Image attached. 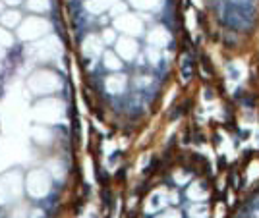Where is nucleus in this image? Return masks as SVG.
<instances>
[{"instance_id": "f257e3e1", "label": "nucleus", "mask_w": 259, "mask_h": 218, "mask_svg": "<svg viewBox=\"0 0 259 218\" xmlns=\"http://www.w3.org/2000/svg\"><path fill=\"white\" fill-rule=\"evenodd\" d=\"M219 48L225 52H244L255 43L259 35V0H199Z\"/></svg>"}, {"instance_id": "f03ea898", "label": "nucleus", "mask_w": 259, "mask_h": 218, "mask_svg": "<svg viewBox=\"0 0 259 218\" xmlns=\"http://www.w3.org/2000/svg\"><path fill=\"white\" fill-rule=\"evenodd\" d=\"M126 85H128V76H124V74H116V76H110L107 79V91L112 95L124 93Z\"/></svg>"}, {"instance_id": "7ed1b4c3", "label": "nucleus", "mask_w": 259, "mask_h": 218, "mask_svg": "<svg viewBox=\"0 0 259 218\" xmlns=\"http://www.w3.org/2000/svg\"><path fill=\"white\" fill-rule=\"evenodd\" d=\"M105 66H107L108 70H114V72H118L124 68V62H122V58L118 54H114L112 50H108L107 54H105Z\"/></svg>"}, {"instance_id": "20e7f679", "label": "nucleus", "mask_w": 259, "mask_h": 218, "mask_svg": "<svg viewBox=\"0 0 259 218\" xmlns=\"http://www.w3.org/2000/svg\"><path fill=\"white\" fill-rule=\"evenodd\" d=\"M0 22L4 23V25H16V23L20 22V14H16V12H8V14H2V18H0Z\"/></svg>"}, {"instance_id": "39448f33", "label": "nucleus", "mask_w": 259, "mask_h": 218, "mask_svg": "<svg viewBox=\"0 0 259 218\" xmlns=\"http://www.w3.org/2000/svg\"><path fill=\"white\" fill-rule=\"evenodd\" d=\"M29 8H31V10L45 12L49 8V2H47V0H29Z\"/></svg>"}, {"instance_id": "423d86ee", "label": "nucleus", "mask_w": 259, "mask_h": 218, "mask_svg": "<svg viewBox=\"0 0 259 218\" xmlns=\"http://www.w3.org/2000/svg\"><path fill=\"white\" fill-rule=\"evenodd\" d=\"M103 39H105V43L112 44L116 41V31H114V29H105V31H103Z\"/></svg>"}, {"instance_id": "0eeeda50", "label": "nucleus", "mask_w": 259, "mask_h": 218, "mask_svg": "<svg viewBox=\"0 0 259 218\" xmlns=\"http://www.w3.org/2000/svg\"><path fill=\"white\" fill-rule=\"evenodd\" d=\"M0 43H2V44H8V46L12 44V37L8 35V33L2 31V29H0Z\"/></svg>"}, {"instance_id": "6e6552de", "label": "nucleus", "mask_w": 259, "mask_h": 218, "mask_svg": "<svg viewBox=\"0 0 259 218\" xmlns=\"http://www.w3.org/2000/svg\"><path fill=\"white\" fill-rule=\"evenodd\" d=\"M8 4H18V2H22V0H6Z\"/></svg>"}]
</instances>
